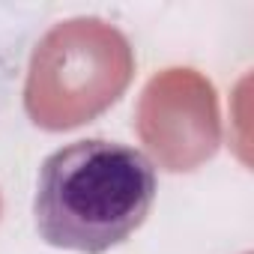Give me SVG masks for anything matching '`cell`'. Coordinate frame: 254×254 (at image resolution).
<instances>
[{"instance_id": "1", "label": "cell", "mask_w": 254, "mask_h": 254, "mask_svg": "<svg viewBox=\"0 0 254 254\" xmlns=\"http://www.w3.org/2000/svg\"><path fill=\"white\" fill-rule=\"evenodd\" d=\"M153 200L156 168L141 150L90 138L42 162L33 215L48 245L105 254L147 221Z\"/></svg>"}, {"instance_id": "2", "label": "cell", "mask_w": 254, "mask_h": 254, "mask_svg": "<svg viewBox=\"0 0 254 254\" xmlns=\"http://www.w3.org/2000/svg\"><path fill=\"white\" fill-rule=\"evenodd\" d=\"M135 75L132 45L102 18L54 24L33 48L24 111L45 132H66L105 114Z\"/></svg>"}, {"instance_id": "3", "label": "cell", "mask_w": 254, "mask_h": 254, "mask_svg": "<svg viewBox=\"0 0 254 254\" xmlns=\"http://www.w3.org/2000/svg\"><path fill=\"white\" fill-rule=\"evenodd\" d=\"M135 129L159 168L171 174L200 168L221 147V114L212 81L189 66L153 75L135 108Z\"/></svg>"}, {"instance_id": "4", "label": "cell", "mask_w": 254, "mask_h": 254, "mask_svg": "<svg viewBox=\"0 0 254 254\" xmlns=\"http://www.w3.org/2000/svg\"><path fill=\"white\" fill-rule=\"evenodd\" d=\"M0 209H3V203H0Z\"/></svg>"}]
</instances>
